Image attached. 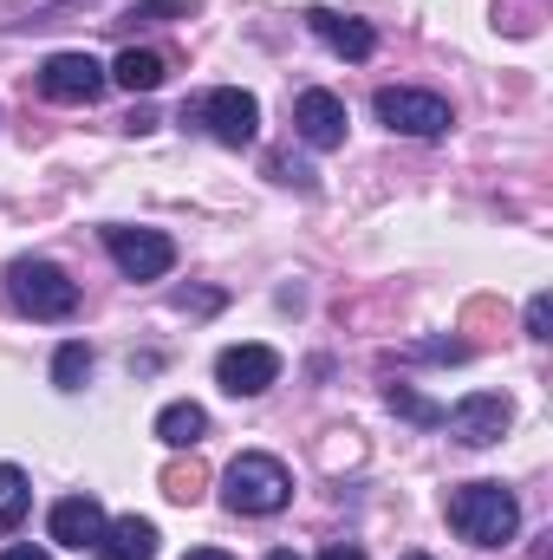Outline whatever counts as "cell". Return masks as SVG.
Returning <instances> with one entry per match:
<instances>
[{"label": "cell", "mask_w": 553, "mask_h": 560, "mask_svg": "<svg viewBox=\"0 0 553 560\" xmlns=\"http://www.w3.org/2000/svg\"><path fill=\"white\" fill-rule=\"evenodd\" d=\"M508 418H515V405H508L502 392H469L456 411H443L449 436H456V443H469V450H489V443H502Z\"/></svg>", "instance_id": "ba28073f"}, {"label": "cell", "mask_w": 553, "mask_h": 560, "mask_svg": "<svg viewBox=\"0 0 553 560\" xmlns=\"http://www.w3.org/2000/svg\"><path fill=\"white\" fill-rule=\"evenodd\" d=\"M404 560H430V555H404Z\"/></svg>", "instance_id": "83f0119b"}, {"label": "cell", "mask_w": 553, "mask_h": 560, "mask_svg": "<svg viewBox=\"0 0 553 560\" xmlns=\"http://www.w3.org/2000/svg\"><path fill=\"white\" fill-rule=\"evenodd\" d=\"M548 326H553V300L548 293H534V300H528V332H534V339H553Z\"/></svg>", "instance_id": "44dd1931"}, {"label": "cell", "mask_w": 553, "mask_h": 560, "mask_svg": "<svg viewBox=\"0 0 553 560\" xmlns=\"http://www.w3.org/2000/svg\"><path fill=\"white\" fill-rule=\"evenodd\" d=\"M293 131H299V143H313V150H339L345 143V98L339 92H299L293 98Z\"/></svg>", "instance_id": "30bf717a"}, {"label": "cell", "mask_w": 553, "mask_h": 560, "mask_svg": "<svg viewBox=\"0 0 553 560\" xmlns=\"http://www.w3.org/2000/svg\"><path fill=\"white\" fill-rule=\"evenodd\" d=\"M449 528L475 548H508L521 528V502L502 482H462V489H449Z\"/></svg>", "instance_id": "6da1fadb"}, {"label": "cell", "mask_w": 553, "mask_h": 560, "mask_svg": "<svg viewBox=\"0 0 553 560\" xmlns=\"http://www.w3.org/2000/svg\"><path fill=\"white\" fill-rule=\"evenodd\" d=\"M26 509H33V489H26V469H13V463H0V528H20V522H26Z\"/></svg>", "instance_id": "2e32d148"}, {"label": "cell", "mask_w": 553, "mask_h": 560, "mask_svg": "<svg viewBox=\"0 0 553 560\" xmlns=\"http://www.w3.org/2000/svg\"><path fill=\"white\" fill-rule=\"evenodd\" d=\"M189 560H235V555H222V548H196Z\"/></svg>", "instance_id": "484cf974"}, {"label": "cell", "mask_w": 553, "mask_h": 560, "mask_svg": "<svg viewBox=\"0 0 553 560\" xmlns=\"http://www.w3.org/2000/svg\"><path fill=\"white\" fill-rule=\"evenodd\" d=\"M105 248L125 280H163L176 268V242L163 229H105Z\"/></svg>", "instance_id": "52a82bcc"}, {"label": "cell", "mask_w": 553, "mask_h": 560, "mask_svg": "<svg viewBox=\"0 0 553 560\" xmlns=\"http://www.w3.org/2000/svg\"><path fill=\"white\" fill-rule=\"evenodd\" d=\"M319 560H365V555H358V548H345V541H332V548H326Z\"/></svg>", "instance_id": "cb8c5ba5"}, {"label": "cell", "mask_w": 553, "mask_h": 560, "mask_svg": "<svg viewBox=\"0 0 553 560\" xmlns=\"http://www.w3.org/2000/svg\"><path fill=\"white\" fill-rule=\"evenodd\" d=\"M98 560H156V522H143V515H118V522H105V535H98Z\"/></svg>", "instance_id": "4fadbf2b"}, {"label": "cell", "mask_w": 553, "mask_h": 560, "mask_svg": "<svg viewBox=\"0 0 553 560\" xmlns=\"http://www.w3.org/2000/svg\"><path fill=\"white\" fill-rule=\"evenodd\" d=\"M105 85H111V72H105L92 52H52V59L39 66V92H46L52 105H98Z\"/></svg>", "instance_id": "8992f818"}, {"label": "cell", "mask_w": 553, "mask_h": 560, "mask_svg": "<svg viewBox=\"0 0 553 560\" xmlns=\"http://www.w3.org/2000/svg\"><path fill=\"white\" fill-rule=\"evenodd\" d=\"M416 359H469V346H462V339H423Z\"/></svg>", "instance_id": "7402d4cb"}, {"label": "cell", "mask_w": 553, "mask_h": 560, "mask_svg": "<svg viewBox=\"0 0 553 560\" xmlns=\"http://www.w3.org/2000/svg\"><path fill=\"white\" fill-rule=\"evenodd\" d=\"M306 26L339 52V59H372L378 52V33L365 26V20H352V13H332V7H313L306 13Z\"/></svg>", "instance_id": "7c38bea8"}, {"label": "cell", "mask_w": 553, "mask_h": 560, "mask_svg": "<svg viewBox=\"0 0 553 560\" xmlns=\"http://www.w3.org/2000/svg\"><path fill=\"white\" fill-rule=\"evenodd\" d=\"M7 293L33 319H72L79 313V280L66 275V268H52V261H33V255H20L7 268Z\"/></svg>", "instance_id": "3957f363"}, {"label": "cell", "mask_w": 553, "mask_h": 560, "mask_svg": "<svg viewBox=\"0 0 553 560\" xmlns=\"http://www.w3.org/2000/svg\"><path fill=\"white\" fill-rule=\"evenodd\" d=\"M378 125L398 131V138H443L449 131V105L436 92H416V85H385L378 92Z\"/></svg>", "instance_id": "5b68a950"}, {"label": "cell", "mask_w": 553, "mask_h": 560, "mask_svg": "<svg viewBox=\"0 0 553 560\" xmlns=\"http://www.w3.org/2000/svg\"><path fill=\"white\" fill-rule=\"evenodd\" d=\"M274 378H280L274 346H228V352L215 359V385H222L228 398H261Z\"/></svg>", "instance_id": "9c48e42d"}, {"label": "cell", "mask_w": 553, "mask_h": 560, "mask_svg": "<svg viewBox=\"0 0 553 560\" xmlns=\"http://www.w3.org/2000/svg\"><path fill=\"white\" fill-rule=\"evenodd\" d=\"M0 560H52V555H46V548H7Z\"/></svg>", "instance_id": "d4e9b609"}, {"label": "cell", "mask_w": 553, "mask_h": 560, "mask_svg": "<svg viewBox=\"0 0 553 560\" xmlns=\"http://www.w3.org/2000/svg\"><path fill=\"white\" fill-rule=\"evenodd\" d=\"M125 125H131V131H156V112H150V105H138V112H131Z\"/></svg>", "instance_id": "603a6c76"}, {"label": "cell", "mask_w": 553, "mask_h": 560, "mask_svg": "<svg viewBox=\"0 0 553 560\" xmlns=\"http://www.w3.org/2000/svg\"><path fill=\"white\" fill-rule=\"evenodd\" d=\"M286 502H293V476H286L280 456L248 450V456H235L222 469V509L228 515H280Z\"/></svg>", "instance_id": "7a4b0ae2"}, {"label": "cell", "mask_w": 553, "mask_h": 560, "mask_svg": "<svg viewBox=\"0 0 553 560\" xmlns=\"http://www.w3.org/2000/svg\"><path fill=\"white\" fill-rule=\"evenodd\" d=\"M268 560H299V555H293V548H274V555H268Z\"/></svg>", "instance_id": "4316f807"}, {"label": "cell", "mask_w": 553, "mask_h": 560, "mask_svg": "<svg viewBox=\"0 0 553 560\" xmlns=\"http://www.w3.org/2000/svg\"><path fill=\"white\" fill-rule=\"evenodd\" d=\"M111 79H118L125 92H156V85L169 79V59H163V52H143V46H125V52L111 59Z\"/></svg>", "instance_id": "5bb4252c"}, {"label": "cell", "mask_w": 553, "mask_h": 560, "mask_svg": "<svg viewBox=\"0 0 553 560\" xmlns=\"http://www.w3.org/2000/svg\"><path fill=\"white\" fill-rule=\"evenodd\" d=\"M85 378H92V346H85V339H66L59 359H52V385H59V392H79Z\"/></svg>", "instance_id": "e0dca14e"}, {"label": "cell", "mask_w": 553, "mask_h": 560, "mask_svg": "<svg viewBox=\"0 0 553 560\" xmlns=\"http://www.w3.org/2000/svg\"><path fill=\"white\" fill-rule=\"evenodd\" d=\"M183 125H202L215 143L242 150V143H255V131H261V105H255V92H242V85H215V92H202L196 105H183Z\"/></svg>", "instance_id": "277c9868"}, {"label": "cell", "mask_w": 553, "mask_h": 560, "mask_svg": "<svg viewBox=\"0 0 553 560\" xmlns=\"http://www.w3.org/2000/svg\"><path fill=\"white\" fill-rule=\"evenodd\" d=\"M189 7H196V0H138L125 20H131V26H163V20H183Z\"/></svg>", "instance_id": "ffe728a7"}, {"label": "cell", "mask_w": 553, "mask_h": 560, "mask_svg": "<svg viewBox=\"0 0 553 560\" xmlns=\"http://www.w3.org/2000/svg\"><path fill=\"white\" fill-rule=\"evenodd\" d=\"M163 495H169V502H196V495H202V469H196V456L163 469Z\"/></svg>", "instance_id": "d6986e66"}, {"label": "cell", "mask_w": 553, "mask_h": 560, "mask_svg": "<svg viewBox=\"0 0 553 560\" xmlns=\"http://www.w3.org/2000/svg\"><path fill=\"white\" fill-rule=\"evenodd\" d=\"M156 436H163L169 450H196V443L209 436V411L189 405V398H183V405H163V411H156Z\"/></svg>", "instance_id": "9a60e30c"}, {"label": "cell", "mask_w": 553, "mask_h": 560, "mask_svg": "<svg viewBox=\"0 0 553 560\" xmlns=\"http://www.w3.org/2000/svg\"><path fill=\"white\" fill-rule=\"evenodd\" d=\"M385 405H391L398 418H411V423H443V411H436L423 392H411V385H391V392H385Z\"/></svg>", "instance_id": "ac0fdd59"}, {"label": "cell", "mask_w": 553, "mask_h": 560, "mask_svg": "<svg viewBox=\"0 0 553 560\" xmlns=\"http://www.w3.org/2000/svg\"><path fill=\"white\" fill-rule=\"evenodd\" d=\"M46 535H52L59 548H98V535H105L98 495H59L52 515H46Z\"/></svg>", "instance_id": "8fae6325"}]
</instances>
